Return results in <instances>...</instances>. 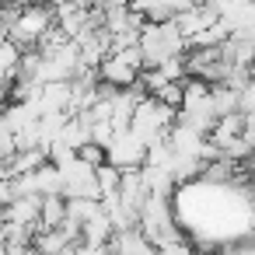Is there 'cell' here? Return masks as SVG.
<instances>
[{
  "instance_id": "cell-17",
  "label": "cell",
  "mask_w": 255,
  "mask_h": 255,
  "mask_svg": "<svg viewBox=\"0 0 255 255\" xmlns=\"http://www.w3.org/2000/svg\"><path fill=\"white\" fill-rule=\"evenodd\" d=\"M77 157H81L84 164L98 168V164L105 161V147H98V143H91V140H88V143H81V147H77Z\"/></svg>"
},
{
  "instance_id": "cell-23",
  "label": "cell",
  "mask_w": 255,
  "mask_h": 255,
  "mask_svg": "<svg viewBox=\"0 0 255 255\" xmlns=\"http://www.w3.org/2000/svg\"><path fill=\"white\" fill-rule=\"evenodd\" d=\"M63 255H74V248H70V252H63Z\"/></svg>"
},
{
  "instance_id": "cell-8",
  "label": "cell",
  "mask_w": 255,
  "mask_h": 255,
  "mask_svg": "<svg viewBox=\"0 0 255 255\" xmlns=\"http://www.w3.org/2000/svg\"><path fill=\"white\" fill-rule=\"evenodd\" d=\"M39 203H42V196H39V192H28V196H18L14 203L0 206V210H4V220L25 224V227H35V220H39Z\"/></svg>"
},
{
  "instance_id": "cell-11",
  "label": "cell",
  "mask_w": 255,
  "mask_h": 255,
  "mask_svg": "<svg viewBox=\"0 0 255 255\" xmlns=\"http://www.w3.org/2000/svg\"><path fill=\"white\" fill-rule=\"evenodd\" d=\"M32 182H35V192H39V196H53V192L63 189V175H60V168L49 164V161L32 171Z\"/></svg>"
},
{
  "instance_id": "cell-3",
  "label": "cell",
  "mask_w": 255,
  "mask_h": 255,
  "mask_svg": "<svg viewBox=\"0 0 255 255\" xmlns=\"http://www.w3.org/2000/svg\"><path fill=\"white\" fill-rule=\"evenodd\" d=\"M147 154V143L133 133V129H116L109 147H105V161L112 168H140Z\"/></svg>"
},
{
  "instance_id": "cell-14",
  "label": "cell",
  "mask_w": 255,
  "mask_h": 255,
  "mask_svg": "<svg viewBox=\"0 0 255 255\" xmlns=\"http://www.w3.org/2000/svg\"><path fill=\"white\" fill-rule=\"evenodd\" d=\"M18 56H21V49H18L14 42L0 39V84L14 81V70H18Z\"/></svg>"
},
{
  "instance_id": "cell-9",
  "label": "cell",
  "mask_w": 255,
  "mask_h": 255,
  "mask_svg": "<svg viewBox=\"0 0 255 255\" xmlns=\"http://www.w3.org/2000/svg\"><path fill=\"white\" fill-rule=\"evenodd\" d=\"M140 175H143V185H147V192H150V196H168V199H171V192H175V178H171V171H168V168L140 164Z\"/></svg>"
},
{
  "instance_id": "cell-4",
  "label": "cell",
  "mask_w": 255,
  "mask_h": 255,
  "mask_svg": "<svg viewBox=\"0 0 255 255\" xmlns=\"http://www.w3.org/2000/svg\"><path fill=\"white\" fill-rule=\"evenodd\" d=\"M109 248L116 255H157V248L150 245V238L133 224V227H123V231H112L109 238Z\"/></svg>"
},
{
  "instance_id": "cell-6",
  "label": "cell",
  "mask_w": 255,
  "mask_h": 255,
  "mask_svg": "<svg viewBox=\"0 0 255 255\" xmlns=\"http://www.w3.org/2000/svg\"><path fill=\"white\" fill-rule=\"evenodd\" d=\"M192 0H129V7L143 21H171L178 11H185Z\"/></svg>"
},
{
  "instance_id": "cell-19",
  "label": "cell",
  "mask_w": 255,
  "mask_h": 255,
  "mask_svg": "<svg viewBox=\"0 0 255 255\" xmlns=\"http://www.w3.org/2000/svg\"><path fill=\"white\" fill-rule=\"evenodd\" d=\"M74 255H116V252L109 248V241H102V245H84V241H77V245H74Z\"/></svg>"
},
{
  "instance_id": "cell-20",
  "label": "cell",
  "mask_w": 255,
  "mask_h": 255,
  "mask_svg": "<svg viewBox=\"0 0 255 255\" xmlns=\"http://www.w3.org/2000/svg\"><path fill=\"white\" fill-rule=\"evenodd\" d=\"M220 255H255V248H252V241H234V245H227Z\"/></svg>"
},
{
  "instance_id": "cell-5",
  "label": "cell",
  "mask_w": 255,
  "mask_h": 255,
  "mask_svg": "<svg viewBox=\"0 0 255 255\" xmlns=\"http://www.w3.org/2000/svg\"><path fill=\"white\" fill-rule=\"evenodd\" d=\"M95 70H98V81H105V84H112V88H129V84H136V74H140V70H133L119 53L102 56V63H98Z\"/></svg>"
},
{
  "instance_id": "cell-18",
  "label": "cell",
  "mask_w": 255,
  "mask_h": 255,
  "mask_svg": "<svg viewBox=\"0 0 255 255\" xmlns=\"http://www.w3.org/2000/svg\"><path fill=\"white\" fill-rule=\"evenodd\" d=\"M238 112H255V84L248 81V84H241L238 88Z\"/></svg>"
},
{
  "instance_id": "cell-22",
  "label": "cell",
  "mask_w": 255,
  "mask_h": 255,
  "mask_svg": "<svg viewBox=\"0 0 255 255\" xmlns=\"http://www.w3.org/2000/svg\"><path fill=\"white\" fill-rule=\"evenodd\" d=\"M4 248H7V238H4V231H0V255H4Z\"/></svg>"
},
{
  "instance_id": "cell-1",
  "label": "cell",
  "mask_w": 255,
  "mask_h": 255,
  "mask_svg": "<svg viewBox=\"0 0 255 255\" xmlns=\"http://www.w3.org/2000/svg\"><path fill=\"white\" fill-rule=\"evenodd\" d=\"M53 25V7L49 4H28L18 11V18L4 28V39L14 42L21 53L25 49H35V42L46 35V28Z\"/></svg>"
},
{
  "instance_id": "cell-24",
  "label": "cell",
  "mask_w": 255,
  "mask_h": 255,
  "mask_svg": "<svg viewBox=\"0 0 255 255\" xmlns=\"http://www.w3.org/2000/svg\"><path fill=\"white\" fill-rule=\"evenodd\" d=\"M0 220H4V210H0Z\"/></svg>"
},
{
  "instance_id": "cell-16",
  "label": "cell",
  "mask_w": 255,
  "mask_h": 255,
  "mask_svg": "<svg viewBox=\"0 0 255 255\" xmlns=\"http://www.w3.org/2000/svg\"><path fill=\"white\" fill-rule=\"evenodd\" d=\"M150 98H157V102H164V105L178 109V102H182V81H164Z\"/></svg>"
},
{
  "instance_id": "cell-13",
  "label": "cell",
  "mask_w": 255,
  "mask_h": 255,
  "mask_svg": "<svg viewBox=\"0 0 255 255\" xmlns=\"http://www.w3.org/2000/svg\"><path fill=\"white\" fill-rule=\"evenodd\" d=\"M210 102H213V112H217V116L238 112V88L217 81V84H210Z\"/></svg>"
},
{
  "instance_id": "cell-7",
  "label": "cell",
  "mask_w": 255,
  "mask_h": 255,
  "mask_svg": "<svg viewBox=\"0 0 255 255\" xmlns=\"http://www.w3.org/2000/svg\"><path fill=\"white\" fill-rule=\"evenodd\" d=\"M32 245H35L42 255H63V252H70V248L77 245V238L67 234L63 227H42V231L32 234Z\"/></svg>"
},
{
  "instance_id": "cell-10",
  "label": "cell",
  "mask_w": 255,
  "mask_h": 255,
  "mask_svg": "<svg viewBox=\"0 0 255 255\" xmlns=\"http://www.w3.org/2000/svg\"><path fill=\"white\" fill-rule=\"evenodd\" d=\"M109 238H112V224H109L105 210L91 213V217L81 224V241H84V245H102V241H109Z\"/></svg>"
},
{
  "instance_id": "cell-15",
  "label": "cell",
  "mask_w": 255,
  "mask_h": 255,
  "mask_svg": "<svg viewBox=\"0 0 255 255\" xmlns=\"http://www.w3.org/2000/svg\"><path fill=\"white\" fill-rule=\"evenodd\" d=\"M95 182H98V192H102V196L116 192V189H119V168H112L109 161H102V164L95 168ZM102 196H98V199H102Z\"/></svg>"
},
{
  "instance_id": "cell-12",
  "label": "cell",
  "mask_w": 255,
  "mask_h": 255,
  "mask_svg": "<svg viewBox=\"0 0 255 255\" xmlns=\"http://www.w3.org/2000/svg\"><path fill=\"white\" fill-rule=\"evenodd\" d=\"M63 224V196L53 192V196H42L39 203V220H35V231L42 227H60Z\"/></svg>"
},
{
  "instance_id": "cell-21",
  "label": "cell",
  "mask_w": 255,
  "mask_h": 255,
  "mask_svg": "<svg viewBox=\"0 0 255 255\" xmlns=\"http://www.w3.org/2000/svg\"><path fill=\"white\" fill-rule=\"evenodd\" d=\"M0 4H7V7H28V4H39V0H0Z\"/></svg>"
},
{
  "instance_id": "cell-2",
  "label": "cell",
  "mask_w": 255,
  "mask_h": 255,
  "mask_svg": "<svg viewBox=\"0 0 255 255\" xmlns=\"http://www.w3.org/2000/svg\"><path fill=\"white\" fill-rule=\"evenodd\" d=\"M171 123H175V109L164 105V102H157V98H150V95H143L133 105V116H129L126 129H133L143 143H150V140H161Z\"/></svg>"
}]
</instances>
